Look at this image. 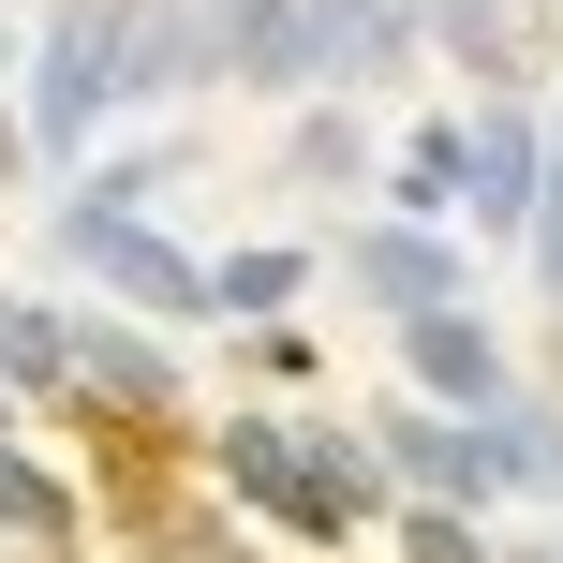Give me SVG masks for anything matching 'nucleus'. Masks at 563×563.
<instances>
[{
  "mask_svg": "<svg viewBox=\"0 0 563 563\" xmlns=\"http://www.w3.org/2000/svg\"><path fill=\"white\" fill-rule=\"evenodd\" d=\"M400 400H430V416H505V400H519L505 327H489L475 297H445V311H400Z\"/></svg>",
  "mask_w": 563,
  "mask_h": 563,
  "instance_id": "20e7f679",
  "label": "nucleus"
},
{
  "mask_svg": "<svg viewBox=\"0 0 563 563\" xmlns=\"http://www.w3.org/2000/svg\"><path fill=\"white\" fill-rule=\"evenodd\" d=\"M178 89H208L194 75V0H104V104L134 119V104H178Z\"/></svg>",
  "mask_w": 563,
  "mask_h": 563,
  "instance_id": "f8f14e48",
  "label": "nucleus"
},
{
  "mask_svg": "<svg viewBox=\"0 0 563 563\" xmlns=\"http://www.w3.org/2000/svg\"><path fill=\"white\" fill-rule=\"evenodd\" d=\"M371 164H386V148H371L356 104H297V134H282V178H297V194H371Z\"/></svg>",
  "mask_w": 563,
  "mask_h": 563,
  "instance_id": "dca6fc26",
  "label": "nucleus"
},
{
  "mask_svg": "<svg viewBox=\"0 0 563 563\" xmlns=\"http://www.w3.org/2000/svg\"><path fill=\"white\" fill-rule=\"evenodd\" d=\"M311 238H253V253H208V327H282V311L311 297Z\"/></svg>",
  "mask_w": 563,
  "mask_h": 563,
  "instance_id": "4468645a",
  "label": "nucleus"
},
{
  "mask_svg": "<svg viewBox=\"0 0 563 563\" xmlns=\"http://www.w3.org/2000/svg\"><path fill=\"white\" fill-rule=\"evenodd\" d=\"M416 45L475 104H505V89H534V0H416Z\"/></svg>",
  "mask_w": 563,
  "mask_h": 563,
  "instance_id": "9d476101",
  "label": "nucleus"
},
{
  "mask_svg": "<svg viewBox=\"0 0 563 563\" xmlns=\"http://www.w3.org/2000/svg\"><path fill=\"white\" fill-rule=\"evenodd\" d=\"M59 267H89L104 282V311L119 327H208V253H178L164 223H89V208H59Z\"/></svg>",
  "mask_w": 563,
  "mask_h": 563,
  "instance_id": "f03ea898",
  "label": "nucleus"
},
{
  "mask_svg": "<svg viewBox=\"0 0 563 563\" xmlns=\"http://www.w3.org/2000/svg\"><path fill=\"white\" fill-rule=\"evenodd\" d=\"M371 194H386V223H445L460 238V104H430L416 134L371 164Z\"/></svg>",
  "mask_w": 563,
  "mask_h": 563,
  "instance_id": "ddd939ff",
  "label": "nucleus"
},
{
  "mask_svg": "<svg viewBox=\"0 0 563 563\" xmlns=\"http://www.w3.org/2000/svg\"><path fill=\"white\" fill-rule=\"evenodd\" d=\"M400 563H489V519H460V505H400Z\"/></svg>",
  "mask_w": 563,
  "mask_h": 563,
  "instance_id": "aec40b11",
  "label": "nucleus"
},
{
  "mask_svg": "<svg viewBox=\"0 0 563 563\" xmlns=\"http://www.w3.org/2000/svg\"><path fill=\"white\" fill-rule=\"evenodd\" d=\"M0 400H75V311L59 297H0Z\"/></svg>",
  "mask_w": 563,
  "mask_h": 563,
  "instance_id": "2eb2a0df",
  "label": "nucleus"
},
{
  "mask_svg": "<svg viewBox=\"0 0 563 563\" xmlns=\"http://www.w3.org/2000/svg\"><path fill=\"white\" fill-rule=\"evenodd\" d=\"M15 75H30V104H15V134H30V164H89V134H104V0H45V30L15 45Z\"/></svg>",
  "mask_w": 563,
  "mask_h": 563,
  "instance_id": "f257e3e1",
  "label": "nucleus"
},
{
  "mask_svg": "<svg viewBox=\"0 0 563 563\" xmlns=\"http://www.w3.org/2000/svg\"><path fill=\"white\" fill-rule=\"evenodd\" d=\"M194 75L208 89H253V104H311L297 0H194Z\"/></svg>",
  "mask_w": 563,
  "mask_h": 563,
  "instance_id": "6e6552de",
  "label": "nucleus"
},
{
  "mask_svg": "<svg viewBox=\"0 0 563 563\" xmlns=\"http://www.w3.org/2000/svg\"><path fill=\"white\" fill-rule=\"evenodd\" d=\"M297 59H311V104H356V89L416 75V0H297Z\"/></svg>",
  "mask_w": 563,
  "mask_h": 563,
  "instance_id": "423d86ee",
  "label": "nucleus"
},
{
  "mask_svg": "<svg viewBox=\"0 0 563 563\" xmlns=\"http://www.w3.org/2000/svg\"><path fill=\"white\" fill-rule=\"evenodd\" d=\"M356 445H371V475H386V505H460V519H489V505H505L489 416H430V400H386Z\"/></svg>",
  "mask_w": 563,
  "mask_h": 563,
  "instance_id": "7ed1b4c3",
  "label": "nucleus"
},
{
  "mask_svg": "<svg viewBox=\"0 0 563 563\" xmlns=\"http://www.w3.org/2000/svg\"><path fill=\"white\" fill-rule=\"evenodd\" d=\"M489 563H563V549H489Z\"/></svg>",
  "mask_w": 563,
  "mask_h": 563,
  "instance_id": "4be33fe9",
  "label": "nucleus"
},
{
  "mask_svg": "<svg viewBox=\"0 0 563 563\" xmlns=\"http://www.w3.org/2000/svg\"><path fill=\"white\" fill-rule=\"evenodd\" d=\"M489 460H505V489L563 505V400H534V386H519L505 416H489Z\"/></svg>",
  "mask_w": 563,
  "mask_h": 563,
  "instance_id": "a211bd4d",
  "label": "nucleus"
},
{
  "mask_svg": "<svg viewBox=\"0 0 563 563\" xmlns=\"http://www.w3.org/2000/svg\"><path fill=\"white\" fill-rule=\"evenodd\" d=\"M341 282H356L371 311H445V297H475V282H460V238H445V223H386V208L341 223Z\"/></svg>",
  "mask_w": 563,
  "mask_h": 563,
  "instance_id": "1a4fd4ad",
  "label": "nucleus"
},
{
  "mask_svg": "<svg viewBox=\"0 0 563 563\" xmlns=\"http://www.w3.org/2000/svg\"><path fill=\"white\" fill-rule=\"evenodd\" d=\"M371 519H386L371 445H356L341 416H297V445H282V534H297V549H356Z\"/></svg>",
  "mask_w": 563,
  "mask_h": 563,
  "instance_id": "39448f33",
  "label": "nucleus"
},
{
  "mask_svg": "<svg viewBox=\"0 0 563 563\" xmlns=\"http://www.w3.org/2000/svg\"><path fill=\"white\" fill-rule=\"evenodd\" d=\"M519 253H534V297H549V356H563V104H549V164H534V223H519Z\"/></svg>",
  "mask_w": 563,
  "mask_h": 563,
  "instance_id": "6ab92c4d",
  "label": "nucleus"
},
{
  "mask_svg": "<svg viewBox=\"0 0 563 563\" xmlns=\"http://www.w3.org/2000/svg\"><path fill=\"white\" fill-rule=\"evenodd\" d=\"M75 400L89 416H134V430H178V356L119 311H75Z\"/></svg>",
  "mask_w": 563,
  "mask_h": 563,
  "instance_id": "9b49d317",
  "label": "nucleus"
},
{
  "mask_svg": "<svg viewBox=\"0 0 563 563\" xmlns=\"http://www.w3.org/2000/svg\"><path fill=\"white\" fill-rule=\"evenodd\" d=\"M238 371H267V386H297V371H311V327H238Z\"/></svg>",
  "mask_w": 563,
  "mask_h": 563,
  "instance_id": "412c9836",
  "label": "nucleus"
},
{
  "mask_svg": "<svg viewBox=\"0 0 563 563\" xmlns=\"http://www.w3.org/2000/svg\"><path fill=\"white\" fill-rule=\"evenodd\" d=\"M534 15H549V45H563V0H534Z\"/></svg>",
  "mask_w": 563,
  "mask_h": 563,
  "instance_id": "5701e85b",
  "label": "nucleus"
},
{
  "mask_svg": "<svg viewBox=\"0 0 563 563\" xmlns=\"http://www.w3.org/2000/svg\"><path fill=\"white\" fill-rule=\"evenodd\" d=\"M0 534H15L30 563H75V534H89V505H75V489H59V475H45V460H30V445H0Z\"/></svg>",
  "mask_w": 563,
  "mask_h": 563,
  "instance_id": "f3484780",
  "label": "nucleus"
},
{
  "mask_svg": "<svg viewBox=\"0 0 563 563\" xmlns=\"http://www.w3.org/2000/svg\"><path fill=\"white\" fill-rule=\"evenodd\" d=\"M534 164H549V104H534V89L460 104V223H475V238H519V223H534Z\"/></svg>",
  "mask_w": 563,
  "mask_h": 563,
  "instance_id": "0eeeda50",
  "label": "nucleus"
}]
</instances>
